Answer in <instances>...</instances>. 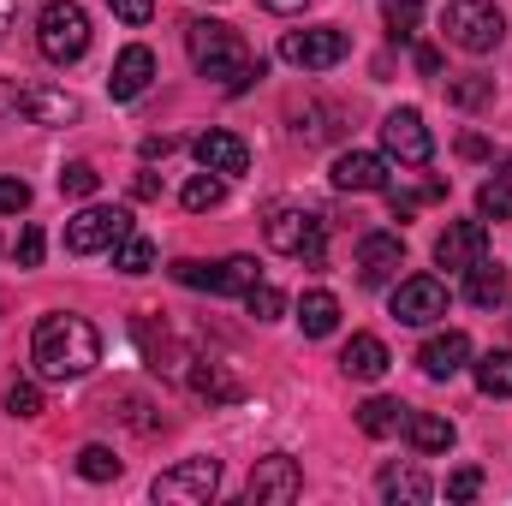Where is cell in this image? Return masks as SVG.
<instances>
[{
    "label": "cell",
    "instance_id": "29",
    "mask_svg": "<svg viewBox=\"0 0 512 506\" xmlns=\"http://www.w3.org/2000/svg\"><path fill=\"white\" fill-rule=\"evenodd\" d=\"M477 215H483V221H512V179L507 173L483 179V191H477Z\"/></svg>",
    "mask_w": 512,
    "mask_h": 506
},
{
    "label": "cell",
    "instance_id": "17",
    "mask_svg": "<svg viewBox=\"0 0 512 506\" xmlns=\"http://www.w3.org/2000/svg\"><path fill=\"white\" fill-rule=\"evenodd\" d=\"M417 364H423V376L429 381H453L465 364H471V334H459V328H447V334H435V340H423V352H417Z\"/></svg>",
    "mask_w": 512,
    "mask_h": 506
},
{
    "label": "cell",
    "instance_id": "11",
    "mask_svg": "<svg viewBox=\"0 0 512 506\" xmlns=\"http://www.w3.org/2000/svg\"><path fill=\"white\" fill-rule=\"evenodd\" d=\"M441 316H447V286H441L435 274H411V280L393 286V322L429 328V322H441Z\"/></svg>",
    "mask_w": 512,
    "mask_h": 506
},
{
    "label": "cell",
    "instance_id": "2",
    "mask_svg": "<svg viewBox=\"0 0 512 506\" xmlns=\"http://www.w3.org/2000/svg\"><path fill=\"white\" fill-rule=\"evenodd\" d=\"M185 48H191L197 72H203V78H215L227 96L251 90V78H262V60H256L251 48H245V36H239L233 24L197 18V24H185Z\"/></svg>",
    "mask_w": 512,
    "mask_h": 506
},
{
    "label": "cell",
    "instance_id": "28",
    "mask_svg": "<svg viewBox=\"0 0 512 506\" xmlns=\"http://www.w3.org/2000/svg\"><path fill=\"white\" fill-rule=\"evenodd\" d=\"M221 197H227V179L221 173H197V179H185V191H179V203L191 209V215H203V209H221Z\"/></svg>",
    "mask_w": 512,
    "mask_h": 506
},
{
    "label": "cell",
    "instance_id": "8",
    "mask_svg": "<svg viewBox=\"0 0 512 506\" xmlns=\"http://www.w3.org/2000/svg\"><path fill=\"white\" fill-rule=\"evenodd\" d=\"M215 489H221V465L215 459H185V465L155 477V501L167 506H209Z\"/></svg>",
    "mask_w": 512,
    "mask_h": 506
},
{
    "label": "cell",
    "instance_id": "9",
    "mask_svg": "<svg viewBox=\"0 0 512 506\" xmlns=\"http://www.w3.org/2000/svg\"><path fill=\"white\" fill-rule=\"evenodd\" d=\"M173 280L179 286H197V292H251L256 280V256H227V262H173Z\"/></svg>",
    "mask_w": 512,
    "mask_h": 506
},
{
    "label": "cell",
    "instance_id": "12",
    "mask_svg": "<svg viewBox=\"0 0 512 506\" xmlns=\"http://www.w3.org/2000/svg\"><path fill=\"white\" fill-rule=\"evenodd\" d=\"M382 149L399 161V167H429L435 137H429V126H423L417 108H393V114L382 120Z\"/></svg>",
    "mask_w": 512,
    "mask_h": 506
},
{
    "label": "cell",
    "instance_id": "20",
    "mask_svg": "<svg viewBox=\"0 0 512 506\" xmlns=\"http://www.w3.org/2000/svg\"><path fill=\"white\" fill-rule=\"evenodd\" d=\"M387 364H393V358H387V346L376 340V334H352V340H346V352H340V370H346V376H358V381H382Z\"/></svg>",
    "mask_w": 512,
    "mask_h": 506
},
{
    "label": "cell",
    "instance_id": "7",
    "mask_svg": "<svg viewBox=\"0 0 512 506\" xmlns=\"http://www.w3.org/2000/svg\"><path fill=\"white\" fill-rule=\"evenodd\" d=\"M346 30H334V24H316V30H286L280 36V60L286 66H298V72H328V66H340L346 60Z\"/></svg>",
    "mask_w": 512,
    "mask_h": 506
},
{
    "label": "cell",
    "instance_id": "19",
    "mask_svg": "<svg viewBox=\"0 0 512 506\" xmlns=\"http://www.w3.org/2000/svg\"><path fill=\"white\" fill-rule=\"evenodd\" d=\"M334 185L340 191H387V161L370 149H346L334 161Z\"/></svg>",
    "mask_w": 512,
    "mask_h": 506
},
{
    "label": "cell",
    "instance_id": "32",
    "mask_svg": "<svg viewBox=\"0 0 512 506\" xmlns=\"http://www.w3.org/2000/svg\"><path fill=\"white\" fill-rule=\"evenodd\" d=\"M382 18H387V30L405 42V36H417V24H423V0H382Z\"/></svg>",
    "mask_w": 512,
    "mask_h": 506
},
{
    "label": "cell",
    "instance_id": "21",
    "mask_svg": "<svg viewBox=\"0 0 512 506\" xmlns=\"http://www.w3.org/2000/svg\"><path fill=\"white\" fill-rule=\"evenodd\" d=\"M465 298H471L477 310L507 304V268H501V262H489V256H477V262L465 268Z\"/></svg>",
    "mask_w": 512,
    "mask_h": 506
},
{
    "label": "cell",
    "instance_id": "3",
    "mask_svg": "<svg viewBox=\"0 0 512 506\" xmlns=\"http://www.w3.org/2000/svg\"><path fill=\"white\" fill-rule=\"evenodd\" d=\"M262 239L280 256H298L304 268H322V251H328V221L310 215V209H292V203H274L268 221H262Z\"/></svg>",
    "mask_w": 512,
    "mask_h": 506
},
{
    "label": "cell",
    "instance_id": "4",
    "mask_svg": "<svg viewBox=\"0 0 512 506\" xmlns=\"http://www.w3.org/2000/svg\"><path fill=\"white\" fill-rule=\"evenodd\" d=\"M36 48H42V60H54V66L84 60V54H90V12H84L78 0H48L42 18H36Z\"/></svg>",
    "mask_w": 512,
    "mask_h": 506
},
{
    "label": "cell",
    "instance_id": "6",
    "mask_svg": "<svg viewBox=\"0 0 512 506\" xmlns=\"http://www.w3.org/2000/svg\"><path fill=\"white\" fill-rule=\"evenodd\" d=\"M126 233H131V215L120 209V203H90L84 215H72V221H66V251H72V256L114 251Z\"/></svg>",
    "mask_w": 512,
    "mask_h": 506
},
{
    "label": "cell",
    "instance_id": "43",
    "mask_svg": "<svg viewBox=\"0 0 512 506\" xmlns=\"http://www.w3.org/2000/svg\"><path fill=\"white\" fill-rule=\"evenodd\" d=\"M459 149H465L471 161H483V155H489V143H483V137H459Z\"/></svg>",
    "mask_w": 512,
    "mask_h": 506
},
{
    "label": "cell",
    "instance_id": "41",
    "mask_svg": "<svg viewBox=\"0 0 512 506\" xmlns=\"http://www.w3.org/2000/svg\"><path fill=\"white\" fill-rule=\"evenodd\" d=\"M417 72L435 78V72H441V48H417Z\"/></svg>",
    "mask_w": 512,
    "mask_h": 506
},
{
    "label": "cell",
    "instance_id": "38",
    "mask_svg": "<svg viewBox=\"0 0 512 506\" xmlns=\"http://www.w3.org/2000/svg\"><path fill=\"white\" fill-rule=\"evenodd\" d=\"M30 209V185L24 179H0V215H24Z\"/></svg>",
    "mask_w": 512,
    "mask_h": 506
},
{
    "label": "cell",
    "instance_id": "10",
    "mask_svg": "<svg viewBox=\"0 0 512 506\" xmlns=\"http://www.w3.org/2000/svg\"><path fill=\"white\" fill-rule=\"evenodd\" d=\"M304 495V471H298V459H286V453H268V459H256L251 483H245V501L251 506H286Z\"/></svg>",
    "mask_w": 512,
    "mask_h": 506
},
{
    "label": "cell",
    "instance_id": "26",
    "mask_svg": "<svg viewBox=\"0 0 512 506\" xmlns=\"http://www.w3.org/2000/svg\"><path fill=\"white\" fill-rule=\"evenodd\" d=\"M471 376H477V387H483L489 399H512V346L483 352V358L471 364Z\"/></svg>",
    "mask_w": 512,
    "mask_h": 506
},
{
    "label": "cell",
    "instance_id": "5",
    "mask_svg": "<svg viewBox=\"0 0 512 506\" xmlns=\"http://www.w3.org/2000/svg\"><path fill=\"white\" fill-rule=\"evenodd\" d=\"M441 30H447V42L465 48V54H495L501 36H507V18H501L495 0H447Z\"/></svg>",
    "mask_w": 512,
    "mask_h": 506
},
{
    "label": "cell",
    "instance_id": "35",
    "mask_svg": "<svg viewBox=\"0 0 512 506\" xmlns=\"http://www.w3.org/2000/svg\"><path fill=\"white\" fill-rule=\"evenodd\" d=\"M245 304H251L256 322H274L280 310H286V298H280V286H268V280H256L251 292H245Z\"/></svg>",
    "mask_w": 512,
    "mask_h": 506
},
{
    "label": "cell",
    "instance_id": "22",
    "mask_svg": "<svg viewBox=\"0 0 512 506\" xmlns=\"http://www.w3.org/2000/svg\"><path fill=\"white\" fill-rule=\"evenodd\" d=\"M191 393L209 399V405H233V399H245V381L227 364H191Z\"/></svg>",
    "mask_w": 512,
    "mask_h": 506
},
{
    "label": "cell",
    "instance_id": "1",
    "mask_svg": "<svg viewBox=\"0 0 512 506\" xmlns=\"http://www.w3.org/2000/svg\"><path fill=\"white\" fill-rule=\"evenodd\" d=\"M30 364H36L42 381H78L102 364V334L84 316H72V310L42 316L36 322V340H30Z\"/></svg>",
    "mask_w": 512,
    "mask_h": 506
},
{
    "label": "cell",
    "instance_id": "40",
    "mask_svg": "<svg viewBox=\"0 0 512 506\" xmlns=\"http://www.w3.org/2000/svg\"><path fill=\"white\" fill-rule=\"evenodd\" d=\"M114 6V18H126V24H149L155 18V0H108Z\"/></svg>",
    "mask_w": 512,
    "mask_h": 506
},
{
    "label": "cell",
    "instance_id": "24",
    "mask_svg": "<svg viewBox=\"0 0 512 506\" xmlns=\"http://www.w3.org/2000/svg\"><path fill=\"white\" fill-rule=\"evenodd\" d=\"M298 328H304L310 340H328V334L340 328V298H334V292H304V304H298Z\"/></svg>",
    "mask_w": 512,
    "mask_h": 506
},
{
    "label": "cell",
    "instance_id": "45",
    "mask_svg": "<svg viewBox=\"0 0 512 506\" xmlns=\"http://www.w3.org/2000/svg\"><path fill=\"white\" fill-rule=\"evenodd\" d=\"M12 12H18V0H0V36L12 30Z\"/></svg>",
    "mask_w": 512,
    "mask_h": 506
},
{
    "label": "cell",
    "instance_id": "36",
    "mask_svg": "<svg viewBox=\"0 0 512 506\" xmlns=\"http://www.w3.org/2000/svg\"><path fill=\"white\" fill-rule=\"evenodd\" d=\"M6 411H12V417H36V411H42V387H36V381H12V387H6Z\"/></svg>",
    "mask_w": 512,
    "mask_h": 506
},
{
    "label": "cell",
    "instance_id": "33",
    "mask_svg": "<svg viewBox=\"0 0 512 506\" xmlns=\"http://www.w3.org/2000/svg\"><path fill=\"white\" fill-rule=\"evenodd\" d=\"M447 96H453L459 108H483V102H495V78H483V72L453 78V84H447Z\"/></svg>",
    "mask_w": 512,
    "mask_h": 506
},
{
    "label": "cell",
    "instance_id": "25",
    "mask_svg": "<svg viewBox=\"0 0 512 506\" xmlns=\"http://www.w3.org/2000/svg\"><path fill=\"white\" fill-rule=\"evenodd\" d=\"M382 501H405V506H417V501H429L435 489H429V477L423 471H411V465H387L382 471Z\"/></svg>",
    "mask_w": 512,
    "mask_h": 506
},
{
    "label": "cell",
    "instance_id": "16",
    "mask_svg": "<svg viewBox=\"0 0 512 506\" xmlns=\"http://www.w3.org/2000/svg\"><path fill=\"white\" fill-rule=\"evenodd\" d=\"M405 262V239L399 233H364L358 239V280L364 286H387Z\"/></svg>",
    "mask_w": 512,
    "mask_h": 506
},
{
    "label": "cell",
    "instance_id": "13",
    "mask_svg": "<svg viewBox=\"0 0 512 506\" xmlns=\"http://www.w3.org/2000/svg\"><path fill=\"white\" fill-rule=\"evenodd\" d=\"M12 108L30 120V126H72L84 108H78V96H66V90H48V84H30V90H18L12 96Z\"/></svg>",
    "mask_w": 512,
    "mask_h": 506
},
{
    "label": "cell",
    "instance_id": "18",
    "mask_svg": "<svg viewBox=\"0 0 512 506\" xmlns=\"http://www.w3.org/2000/svg\"><path fill=\"white\" fill-rule=\"evenodd\" d=\"M149 84H155V54H149L143 42H131L126 54L114 60V78H108V96H114V102H137V96H143Z\"/></svg>",
    "mask_w": 512,
    "mask_h": 506
},
{
    "label": "cell",
    "instance_id": "30",
    "mask_svg": "<svg viewBox=\"0 0 512 506\" xmlns=\"http://www.w3.org/2000/svg\"><path fill=\"white\" fill-rule=\"evenodd\" d=\"M114 268H120V274H149V268H155V245H149L143 233H126V239L114 245Z\"/></svg>",
    "mask_w": 512,
    "mask_h": 506
},
{
    "label": "cell",
    "instance_id": "34",
    "mask_svg": "<svg viewBox=\"0 0 512 506\" xmlns=\"http://www.w3.org/2000/svg\"><path fill=\"white\" fill-rule=\"evenodd\" d=\"M60 191H66V197H96V191H102V173H96L90 161H72V167L60 173Z\"/></svg>",
    "mask_w": 512,
    "mask_h": 506
},
{
    "label": "cell",
    "instance_id": "44",
    "mask_svg": "<svg viewBox=\"0 0 512 506\" xmlns=\"http://www.w3.org/2000/svg\"><path fill=\"white\" fill-rule=\"evenodd\" d=\"M268 12H304V0H262Z\"/></svg>",
    "mask_w": 512,
    "mask_h": 506
},
{
    "label": "cell",
    "instance_id": "23",
    "mask_svg": "<svg viewBox=\"0 0 512 506\" xmlns=\"http://www.w3.org/2000/svg\"><path fill=\"white\" fill-rule=\"evenodd\" d=\"M405 441L417 453H447L453 447V423L435 417V411H405Z\"/></svg>",
    "mask_w": 512,
    "mask_h": 506
},
{
    "label": "cell",
    "instance_id": "14",
    "mask_svg": "<svg viewBox=\"0 0 512 506\" xmlns=\"http://www.w3.org/2000/svg\"><path fill=\"white\" fill-rule=\"evenodd\" d=\"M191 149H197V161H203L209 173H221V179H239V173L251 167V143H245L239 131H221V126H215V131H203Z\"/></svg>",
    "mask_w": 512,
    "mask_h": 506
},
{
    "label": "cell",
    "instance_id": "37",
    "mask_svg": "<svg viewBox=\"0 0 512 506\" xmlns=\"http://www.w3.org/2000/svg\"><path fill=\"white\" fill-rule=\"evenodd\" d=\"M477 489H483V471H471V465L447 477V501H477Z\"/></svg>",
    "mask_w": 512,
    "mask_h": 506
},
{
    "label": "cell",
    "instance_id": "42",
    "mask_svg": "<svg viewBox=\"0 0 512 506\" xmlns=\"http://www.w3.org/2000/svg\"><path fill=\"white\" fill-rule=\"evenodd\" d=\"M143 155L155 161V155H173V137H143Z\"/></svg>",
    "mask_w": 512,
    "mask_h": 506
},
{
    "label": "cell",
    "instance_id": "15",
    "mask_svg": "<svg viewBox=\"0 0 512 506\" xmlns=\"http://www.w3.org/2000/svg\"><path fill=\"white\" fill-rule=\"evenodd\" d=\"M477 256H489V221H453L441 239H435V262L441 268H471Z\"/></svg>",
    "mask_w": 512,
    "mask_h": 506
},
{
    "label": "cell",
    "instance_id": "31",
    "mask_svg": "<svg viewBox=\"0 0 512 506\" xmlns=\"http://www.w3.org/2000/svg\"><path fill=\"white\" fill-rule=\"evenodd\" d=\"M78 477H84V483H114V477H120L114 447H84V453H78Z\"/></svg>",
    "mask_w": 512,
    "mask_h": 506
},
{
    "label": "cell",
    "instance_id": "39",
    "mask_svg": "<svg viewBox=\"0 0 512 506\" xmlns=\"http://www.w3.org/2000/svg\"><path fill=\"white\" fill-rule=\"evenodd\" d=\"M42 245H48L42 227H24V233H18V268H36V262H42Z\"/></svg>",
    "mask_w": 512,
    "mask_h": 506
},
{
    "label": "cell",
    "instance_id": "27",
    "mask_svg": "<svg viewBox=\"0 0 512 506\" xmlns=\"http://www.w3.org/2000/svg\"><path fill=\"white\" fill-rule=\"evenodd\" d=\"M399 423H405V405H399V399H382V393H376V399H364V405H358V429H364V435H376V441L393 435Z\"/></svg>",
    "mask_w": 512,
    "mask_h": 506
}]
</instances>
